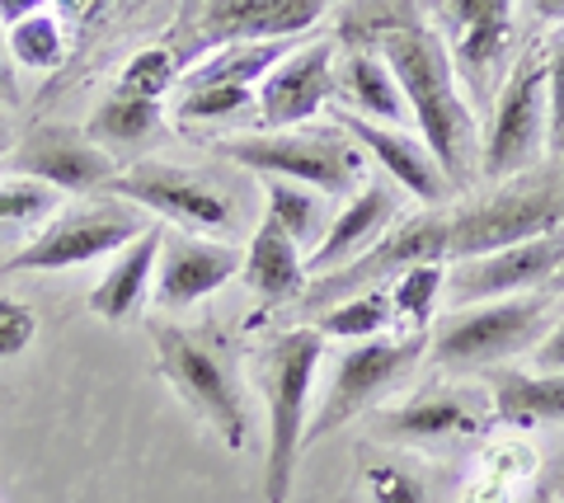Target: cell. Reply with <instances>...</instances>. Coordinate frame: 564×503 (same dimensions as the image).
<instances>
[{"instance_id":"6da1fadb","label":"cell","mask_w":564,"mask_h":503,"mask_svg":"<svg viewBox=\"0 0 564 503\" xmlns=\"http://www.w3.org/2000/svg\"><path fill=\"white\" fill-rule=\"evenodd\" d=\"M372 47L386 57V66H391L419 136L429 142L437 165H443V175L452 179L456 194H462L475 179V170H480V128H475V109L462 99V85H456L452 52L443 43V33L429 29L414 14V20L391 24Z\"/></svg>"},{"instance_id":"7a4b0ae2","label":"cell","mask_w":564,"mask_h":503,"mask_svg":"<svg viewBox=\"0 0 564 503\" xmlns=\"http://www.w3.org/2000/svg\"><path fill=\"white\" fill-rule=\"evenodd\" d=\"M325 335L315 325H292L273 335L269 349L254 358V381L269 405V452H263V499L288 503L296 457L306 447V409H311V381L321 368Z\"/></svg>"},{"instance_id":"3957f363","label":"cell","mask_w":564,"mask_h":503,"mask_svg":"<svg viewBox=\"0 0 564 503\" xmlns=\"http://www.w3.org/2000/svg\"><path fill=\"white\" fill-rule=\"evenodd\" d=\"M447 259H456V264L551 236L564 227V170L555 165L545 175H518L480 198L456 203L447 207Z\"/></svg>"},{"instance_id":"277c9868","label":"cell","mask_w":564,"mask_h":503,"mask_svg":"<svg viewBox=\"0 0 564 503\" xmlns=\"http://www.w3.org/2000/svg\"><path fill=\"white\" fill-rule=\"evenodd\" d=\"M151 343H155L161 376L180 391V401L198 414L207 428H217L231 452H245V447H250V409H245L231 353L212 335H203V329H184L174 320L170 325L155 320Z\"/></svg>"},{"instance_id":"5b68a950","label":"cell","mask_w":564,"mask_h":503,"mask_svg":"<svg viewBox=\"0 0 564 503\" xmlns=\"http://www.w3.org/2000/svg\"><path fill=\"white\" fill-rule=\"evenodd\" d=\"M221 161H236L254 175L292 179L306 188H321L325 198H352L362 188V146L352 142L344 128L329 132H254V136H231V142L212 146Z\"/></svg>"},{"instance_id":"8992f818","label":"cell","mask_w":564,"mask_h":503,"mask_svg":"<svg viewBox=\"0 0 564 503\" xmlns=\"http://www.w3.org/2000/svg\"><path fill=\"white\" fill-rule=\"evenodd\" d=\"M447 236H452L447 207H429V212L410 217L391 236H381L372 250H362L358 259H348L344 269L311 277L306 292L296 297V316H302V325H311L321 310L358 297V292L391 287L395 277L404 269H414V264H447Z\"/></svg>"},{"instance_id":"52a82bcc","label":"cell","mask_w":564,"mask_h":503,"mask_svg":"<svg viewBox=\"0 0 564 503\" xmlns=\"http://www.w3.org/2000/svg\"><path fill=\"white\" fill-rule=\"evenodd\" d=\"M545 90H551V57L545 47L522 52L494 99V118L480 136V175L503 184L532 170L545 151Z\"/></svg>"},{"instance_id":"ba28073f","label":"cell","mask_w":564,"mask_h":503,"mask_svg":"<svg viewBox=\"0 0 564 503\" xmlns=\"http://www.w3.org/2000/svg\"><path fill=\"white\" fill-rule=\"evenodd\" d=\"M429 349V329H410V335H377L362 343H348L339 353V368H334V381L321 401V414L306 424V442H321L329 433H339L348 419L367 414L377 401H386L404 376L414 372V362Z\"/></svg>"},{"instance_id":"9c48e42d","label":"cell","mask_w":564,"mask_h":503,"mask_svg":"<svg viewBox=\"0 0 564 503\" xmlns=\"http://www.w3.org/2000/svg\"><path fill=\"white\" fill-rule=\"evenodd\" d=\"M545 297H503V302H480L470 310H452L437 325V335H429L433 362L456 372L494 368L508 362L513 353L536 349L545 335Z\"/></svg>"},{"instance_id":"30bf717a","label":"cell","mask_w":564,"mask_h":503,"mask_svg":"<svg viewBox=\"0 0 564 503\" xmlns=\"http://www.w3.org/2000/svg\"><path fill=\"white\" fill-rule=\"evenodd\" d=\"M104 194L132 203L151 217H165L193 236H231L236 231V198L226 194L217 179L198 175V170H184V165L137 161L128 170H118Z\"/></svg>"},{"instance_id":"8fae6325","label":"cell","mask_w":564,"mask_h":503,"mask_svg":"<svg viewBox=\"0 0 564 503\" xmlns=\"http://www.w3.org/2000/svg\"><path fill=\"white\" fill-rule=\"evenodd\" d=\"M147 227L151 221H147L141 207L99 194L95 203L52 217L47 227L10 259L6 273H57V269L90 264V259H99V254H118L122 245H132Z\"/></svg>"},{"instance_id":"7c38bea8","label":"cell","mask_w":564,"mask_h":503,"mask_svg":"<svg viewBox=\"0 0 564 503\" xmlns=\"http://www.w3.org/2000/svg\"><path fill=\"white\" fill-rule=\"evenodd\" d=\"M564 264V227L551 236L522 240V245L494 250L480 259H462L456 269H447V297L456 310L480 306V302H503L518 297L527 287H545Z\"/></svg>"},{"instance_id":"4fadbf2b","label":"cell","mask_w":564,"mask_h":503,"mask_svg":"<svg viewBox=\"0 0 564 503\" xmlns=\"http://www.w3.org/2000/svg\"><path fill=\"white\" fill-rule=\"evenodd\" d=\"M10 170L24 179L57 188V194H104L118 175V161L90 132L47 123V128H33L24 142L10 151Z\"/></svg>"},{"instance_id":"5bb4252c","label":"cell","mask_w":564,"mask_h":503,"mask_svg":"<svg viewBox=\"0 0 564 503\" xmlns=\"http://www.w3.org/2000/svg\"><path fill=\"white\" fill-rule=\"evenodd\" d=\"M329 10V0H203L198 20L188 29V52H217L231 43H278L296 39L311 24H321V14Z\"/></svg>"},{"instance_id":"9a60e30c","label":"cell","mask_w":564,"mask_h":503,"mask_svg":"<svg viewBox=\"0 0 564 503\" xmlns=\"http://www.w3.org/2000/svg\"><path fill=\"white\" fill-rule=\"evenodd\" d=\"M240 269H245L240 245L207 240L193 231H165L161 264H155V306L174 316V310L221 292L231 277H240Z\"/></svg>"},{"instance_id":"2e32d148","label":"cell","mask_w":564,"mask_h":503,"mask_svg":"<svg viewBox=\"0 0 564 503\" xmlns=\"http://www.w3.org/2000/svg\"><path fill=\"white\" fill-rule=\"evenodd\" d=\"M452 33V72L462 76L475 99H489L513 43V0H443Z\"/></svg>"},{"instance_id":"e0dca14e","label":"cell","mask_w":564,"mask_h":503,"mask_svg":"<svg viewBox=\"0 0 564 503\" xmlns=\"http://www.w3.org/2000/svg\"><path fill=\"white\" fill-rule=\"evenodd\" d=\"M334 57H339V43L321 39L296 47L292 57H282L269 76L259 80V118L269 132L296 128L315 118L334 99Z\"/></svg>"},{"instance_id":"ac0fdd59","label":"cell","mask_w":564,"mask_h":503,"mask_svg":"<svg viewBox=\"0 0 564 503\" xmlns=\"http://www.w3.org/2000/svg\"><path fill=\"white\" fill-rule=\"evenodd\" d=\"M334 128H344L352 142H358L372 161L386 170V175L395 179V188L404 194H414L419 203L429 207H447L456 198L452 179L443 175V165H437V155L429 151V142L404 128H381V123H367L358 113H334Z\"/></svg>"},{"instance_id":"d6986e66","label":"cell","mask_w":564,"mask_h":503,"mask_svg":"<svg viewBox=\"0 0 564 503\" xmlns=\"http://www.w3.org/2000/svg\"><path fill=\"white\" fill-rule=\"evenodd\" d=\"M489 419H494V409H485L480 401H475L470 386H447V381H433V386H423L414 401H404L400 409L377 414V438H386V442L480 438Z\"/></svg>"},{"instance_id":"ffe728a7","label":"cell","mask_w":564,"mask_h":503,"mask_svg":"<svg viewBox=\"0 0 564 503\" xmlns=\"http://www.w3.org/2000/svg\"><path fill=\"white\" fill-rule=\"evenodd\" d=\"M395 212H400V188H391V184L358 188V194L334 212L325 240L306 254V273L311 277L334 273V269H344L348 259H358L362 250H372L381 240V231L395 221Z\"/></svg>"},{"instance_id":"44dd1931","label":"cell","mask_w":564,"mask_h":503,"mask_svg":"<svg viewBox=\"0 0 564 503\" xmlns=\"http://www.w3.org/2000/svg\"><path fill=\"white\" fill-rule=\"evenodd\" d=\"M161 245H165V227L161 221H151L147 231H141L132 245H122L118 259L109 264V273L95 283L90 292V310L99 320L109 325H122L132 320L141 302H147V287L155 283V264H161Z\"/></svg>"},{"instance_id":"7402d4cb","label":"cell","mask_w":564,"mask_h":503,"mask_svg":"<svg viewBox=\"0 0 564 503\" xmlns=\"http://www.w3.org/2000/svg\"><path fill=\"white\" fill-rule=\"evenodd\" d=\"M240 277H245V287H250L254 297H259L263 310L288 306V302L302 297L306 283H311V273H306V250L296 245V240L282 231V227H273V221L263 217L259 231H254V240H250V254H245Z\"/></svg>"},{"instance_id":"603a6c76","label":"cell","mask_w":564,"mask_h":503,"mask_svg":"<svg viewBox=\"0 0 564 503\" xmlns=\"http://www.w3.org/2000/svg\"><path fill=\"white\" fill-rule=\"evenodd\" d=\"M334 95H344L352 113L381 128H404V118H410V103H404L391 66L377 47H348L334 57Z\"/></svg>"},{"instance_id":"cb8c5ba5","label":"cell","mask_w":564,"mask_h":503,"mask_svg":"<svg viewBox=\"0 0 564 503\" xmlns=\"http://www.w3.org/2000/svg\"><path fill=\"white\" fill-rule=\"evenodd\" d=\"M489 405L503 424H564V372H494Z\"/></svg>"},{"instance_id":"d4e9b609","label":"cell","mask_w":564,"mask_h":503,"mask_svg":"<svg viewBox=\"0 0 564 503\" xmlns=\"http://www.w3.org/2000/svg\"><path fill=\"white\" fill-rule=\"evenodd\" d=\"M263 217L273 221V227L288 231L302 250H315L325 240L329 231V221H334V198H325L321 188H306V184H292V179H273V175H263Z\"/></svg>"},{"instance_id":"484cf974","label":"cell","mask_w":564,"mask_h":503,"mask_svg":"<svg viewBox=\"0 0 564 503\" xmlns=\"http://www.w3.org/2000/svg\"><path fill=\"white\" fill-rule=\"evenodd\" d=\"M161 118L165 113H161V103H155V99H132V95L113 90L90 113L85 132H90L99 146H137V142H147V136L161 128Z\"/></svg>"},{"instance_id":"4316f807","label":"cell","mask_w":564,"mask_h":503,"mask_svg":"<svg viewBox=\"0 0 564 503\" xmlns=\"http://www.w3.org/2000/svg\"><path fill=\"white\" fill-rule=\"evenodd\" d=\"M292 39H278V43H231V47H217L212 57L188 76V85H254L273 72L282 62V52Z\"/></svg>"},{"instance_id":"83f0119b","label":"cell","mask_w":564,"mask_h":503,"mask_svg":"<svg viewBox=\"0 0 564 503\" xmlns=\"http://www.w3.org/2000/svg\"><path fill=\"white\" fill-rule=\"evenodd\" d=\"M395 320V306H391V287H372V292H358L339 306L321 310L311 325L321 329L325 339H348V343H362V339H377L386 325Z\"/></svg>"},{"instance_id":"f1b7e54d","label":"cell","mask_w":564,"mask_h":503,"mask_svg":"<svg viewBox=\"0 0 564 503\" xmlns=\"http://www.w3.org/2000/svg\"><path fill=\"white\" fill-rule=\"evenodd\" d=\"M10 62L14 66H29V72H57L62 57H66V33L57 24V14H29L10 29Z\"/></svg>"},{"instance_id":"f546056e","label":"cell","mask_w":564,"mask_h":503,"mask_svg":"<svg viewBox=\"0 0 564 503\" xmlns=\"http://www.w3.org/2000/svg\"><path fill=\"white\" fill-rule=\"evenodd\" d=\"M414 14H419L414 0H352V6L339 14V33H334V43L372 47L391 24L414 20Z\"/></svg>"},{"instance_id":"4dcf8cb0","label":"cell","mask_w":564,"mask_h":503,"mask_svg":"<svg viewBox=\"0 0 564 503\" xmlns=\"http://www.w3.org/2000/svg\"><path fill=\"white\" fill-rule=\"evenodd\" d=\"M250 99H254L250 85H184L174 118L180 123H231V118L250 109Z\"/></svg>"},{"instance_id":"1f68e13d","label":"cell","mask_w":564,"mask_h":503,"mask_svg":"<svg viewBox=\"0 0 564 503\" xmlns=\"http://www.w3.org/2000/svg\"><path fill=\"white\" fill-rule=\"evenodd\" d=\"M443 283H447V269L443 264H414V269H404L395 283H391L395 316H404L414 329H429L433 302H437V292H443Z\"/></svg>"},{"instance_id":"d6a6232c","label":"cell","mask_w":564,"mask_h":503,"mask_svg":"<svg viewBox=\"0 0 564 503\" xmlns=\"http://www.w3.org/2000/svg\"><path fill=\"white\" fill-rule=\"evenodd\" d=\"M57 203H62L57 188L14 175V179L0 184V227H29V221H43V217L57 212Z\"/></svg>"},{"instance_id":"836d02e7","label":"cell","mask_w":564,"mask_h":503,"mask_svg":"<svg viewBox=\"0 0 564 503\" xmlns=\"http://www.w3.org/2000/svg\"><path fill=\"white\" fill-rule=\"evenodd\" d=\"M170 80H174V52H170V47H141L137 57L122 66L118 95L155 99V103H161V95L170 90Z\"/></svg>"},{"instance_id":"e575fe53","label":"cell","mask_w":564,"mask_h":503,"mask_svg":"<svg viewBox=\"0 0 564 503\" xmlns=\"http://www.w3.org/2000/svg\"><path fill=\"white\" fill-rule=\"evenodd\" d=\"M551 57V90H545V151L564 170V39L545 47Z\"/></svg>"},{"instance_id":"d590c367","label":"cell","mask_w":564,"mask_h":503,"mask_svg":"<svg viewBox=\"0 0 564 503\" xmlns=\"http://www.w3.org/2000/svg\"><path fill=\"white\" fill-rule=\"evenodd\" d=\"M367 490L372 503H429V490L410 466H367Z\"/></svg>"},{"instance_id":"8d00e7d4","label":"cell","mask_w":564,"mask_h":503,"mask_svg":"<svg viewBox=\"0 0 564 503\" xmlns=\"http://www.w3.org/2000/svg\"><path fill=\"white\" fill-rule=\"evenodd\" d=\"M33 335H39V316H33L29 302L0 297V358H20Z\"/></svg>"},{"instance_id":"74e56055","label":"cell","mask_w":564,"mask_h":503,"mask_svg":"<svg viewBox=\"0 0 564 503\" xmlns=\"http://www.w3.org/2000/svg\"><path fill=\"white\" fill-rule=\"evenodd\" d=\"M532 358H536V372H564V316L541 335Z\"/></svg>"},{"instance_id":"f35d334b","label":"cell","mask_w":564,"mask_h":503,"mask_svg":"<svg viewBox=\"0 0 564 503\" xmlns=\"http://www.w3.org/2000/svg\"><path fill=\"white\" fill-rule=\"evenodd\" d=\"M47 6H52V0H0V20L14 29L20 20H29V14H43Z\"/></svg>"},{"instance_id":"ab89813d","label":"cell","mask_w":564,"mask_h":503,"mask_svg":"<svg viewBox=\"0 0 564 503\" xmlns=\"http://www.w3.org/2000/svg\"><path fill=\"white\" fill-rule=\"evenodd\" d=\"M0 99H6V103L20 99V80H14V62H10L6 39H0Z\"/></svg>"},{"instance_id":"60d3db41","label":"cell","mask_w":564,"mask_h":503,"mask_svg":"<svg viewBox=\"0 0 564 503\" xmlns=\"http://www.w3.org/2000/svg\"><path fill=\"white\" fill-rule=\"evenodd\" d=\"M532 10L541 14L545 24H560L564 20V0H532Z\"/></svg>"},{"instance_id":"b9f144b4","label":"cell","mask_w":564,"mask_h":503,"mask_svg":"<svg viewBox=\"0 0 564 503\" xmlns=\"http://www.w3.org/2000/svg\"><path fill=\"white\" fill-rule=\"evenodd\" d=\"M527 503H560V499H555V490H545V484H541V490H536L532 499H527Z\"/></svg>"},{"instance_id":"7bdbcfd3","label":"cell","mask_w":564,"mask_h":503,"mask_svg":"<svg viewBox=\"0 0 564 503\" xmlns=\"http://www.w3.org/2000/svg\"><path fill=\"white\" fill-rule=\"evenodd\" d=\"M545 292H564V264H560V273L551 277V283H545Z\"/></svg>"},{"instance_id":"ee69618b","label":"cell","mask_w":564,"mask_h":503,"mask_svg":"<svg viewBox=\"0 0 564 503\" xmlns=\"http://www.w3.org/2000/svg\"><path fill=\"white\" fill-rule=\"evenodd\" d=\"M10 146V128H6V118H0V151Z\"/></svg>"},{"instance_id":"f6af8a7d","label":"cell","mask_w":564,"mask_h":503,"mask_svg":"<svg viewBox=\"0 0 564 503\" xmlns=\"http://www.w3.org/2000/svg\"><path fill=\"white\" fill-rule=\"evenodd\" d=\"M555 499H560V503H564V475H560V480H555Z\"/></svg>"}]
</instances>
